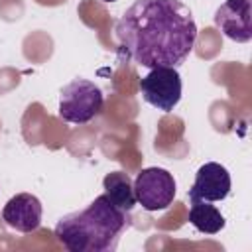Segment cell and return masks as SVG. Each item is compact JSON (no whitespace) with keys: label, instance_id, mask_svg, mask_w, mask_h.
Segmentation results:
<instances>
[{"label":"cell","instance_id":"cell-1","mask_svg":"<svg viewBox=\"0 0 252 252\" xmlns=\"http://www.w3.org/2000/svg\"><path fill=\"white\" fill-rule=\"evenodd\" d=\"M116 39L142 67H179L193 51L197 24L181 0H136L116 24Z\"/></svg>","mask_w":252,"mask_h":252},{"label":"cell","instance_id":"cell-2","mask_svg":"<svg viewBox=\"0 0 252 252\" xmlns=\"http://www.w3.org/2000/svg\"><path fill=\"white\" fill-rule=\"evenodd\" d=\"M128 224V213L102 193L83 211L61 217L55 224V238L69 252H114Z\"/></svg>","mask_w":252,"mask_h":252},{"label":"cell","instance_id":"cell-3","mask_svg":"<svg viewBox=\"0 0 252 252\" xmlns=\"http://www.w3.org/2000/svg\"><path fill=\"white\" fill-rule=\"evenodd\" d=\"M104 104L102 91L89 79H73L61 89L59 116L71 124H87L100 114Z\"/></svg>","mask_w":252,"mask_h":252},{"label":"cell","instance_id":"cell-4","mask_svg":"<svg viewBox=\"0 0 252 252\" xmlns=\"http://www.w3.org/2000/svg\"><path fill=\"white\" fill-rule=\"evenodd\" d=\"M175 179L163 167H146L134 179L136 201L150 213L167 209L175 199Z\"/></svg>","mask_w":252,"mask_h":252},{"label":"cell","instance_id":"cell-5","mask_svg":"<svg viewBox=\"0 0 252 252\" xmlns=\"http://www.w3.org/2000/svg\"><path fill=\"white\" fill-rule=\"evenodd\" d=\"M142 98L161 112H171L181 100V77L175 67H154L140 81Z\"/></svg>","mask_w":252,"mask_h":252},{"label":"cell","instance_id":"cell-6","mask_svg":"<svg viewBox=\"0 0 252 252\" xmlns=\"http://www.w3.org/2000/svg\"><path fill=\"white\" fill-rule=\"evenodd\" d=\"M215 26L232 41L252 39V0H224L215 12Z\"/></svg>","mask_w":252,"mask_h":252},{"label":"cell","instance_id":"cell-7","mask_svg":"<svg viewBox=\"0 0 252 252\" xmlns=\"http://www.w3.org/2000/svg\"><path fill=\"white\" fill-rule=\"evenodd\" d=\"M230 173L224 165L217 161H207L203 163L197 173L191 189L187 191L189 199H201V201H222L230 193Z\"/></svg>","mask_w":252,"mask_h":252},{"label":"cell","instance_id":"cell-8","mask_svg":"<svg viewBox=\"0 0 252 252\" xmlns=\"http://www.w3.org/2000/svg\"><path fill=\"white\" fill-rule=\"evenodd\" d=\"M41 215H43V207L41 201L32 195V193H18L14 195L2 209V220L18 230V232H33L39 228L41 224Z\"/></svg>","mask_w":252,"mask_h":252},{"label":"cell","instance_id":"cell-9","mask_svg":"<svg viewBox=\"0 0 252 252\" xmlns=\"http://www.w3.org/2000/svg\"><path fill=\"white\" fill-rule=\"evenodd\" d=\"M104 195L122 211L130 213L136 207V193H134V181L124 171H110L102 179Z\"/></svg>","mask_w":252,"mask_h":252},{"label":"cell","instance_id":"cell-10","mask_svg":"<svg viewBox=\"0 0 252 252\" xmlns=\"http://www.w3.org/2000/svg\"><path fill=\"white\" fill-rule=\"evenodd\" d=\"M189 222L203 234H217L226 224L220 211L215 205H211L209 201H201V199H191Z\"/></svg>","mask_w":252,"mask_h":252},{"label":"cell","instance_id":"cell-11","mask_svg":"<svg viewBox=\"0 0 252 252\" xmlns=\"http://www.w3.org/2000/svg\"><path fill=\"white\" fill-rule=\"evenodd\" d=\"M102 2H116V0H102Z\"/></svg>","mask_w":252,"mask_h":252}]
</instances>
